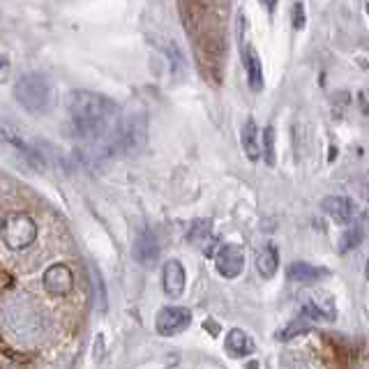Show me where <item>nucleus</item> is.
Masks as SVG:
<instances>
[{"mask_svg": "<svg viewBox=\"0 0 369 369\" xmlns=\"http://www.w3.org/2000/svg\"><path fill=\"white\" fill-rule=\"evenodd\" d=\"M67 114H70L74 137L95 141L114 127L118 107L104 95L90 93V90H74L67 97Z\"/></svg>", "mask_w": 369, "mask_h": 369, "instance_id": "f257e3e1", "label": "nucleus"}, {"mask_svg": "<svg viewBox=\"0 0 369 369\" xmlns=\"http://www.w3.org/2000/svg\"><path fill=\"white\" fill-rule=\"evenodd\" d=\"M14 97L30 114H47L54 102V90L47 77L42 74H26L14 84Z\"/></svg>", "mask_w": 369, "mask_h": 369, "instance_id": "f03ea898", "label": "nucleus"}, {"mask_svg": "<svg viewBox=\"0 0 369 369\" xmlns=\"http://www.w3.org/2000/svg\"><path fill=\"white\" fill-rule=\"evenodd\" d=\"M0 238L14 252H24L37 240V224L26 213H10L0 222Z\"/></svg>", "mask_w": 369, "mask_h": 369, "instance_id": "7ed1b4c3", "label": "nucleus"}, {"mask_svg": "<svg viewBox=\"0 0 369 369\" xmlns=\"http://www.w3.org/2000/svg\"><path fill=\"white\" fill-rule=\"evenodd\" d=\"M143 143H146V120H143V116H132L123 120L114 130V139H111V146H116L123 153H134Z\"/></svg>", "mask_w": 369, "mask_h": 369, "instance_id": "20e7f679", "label": "nucleus"}, {"mask_svg": "<svg viewBox=\"0 0 369 369\" xmlns=\"http://www.w3.org/2000/svg\"><path fill=\"white\" fill-rule=\"evenodd\" d=\"M192 323V312L187 307H164L157 312L155 328L162 337L180 335Z\"/></svg>", "mask_w": 369, "mask_h": 369, "instance_id": "39448f33", "label": "nucleus"}, {"mask_svg": "<svg viewBox=\"0 0 369 369\" xmlns=\"http://www.w3.org/2000/svg\"><path fill=\"white\" fill-rule=\"evenodd\" d=\"M215 268H217V273H220L222 277H227V280L238 277L240 273H243V268H245L243 247L236 245V243H227V245L217 247Z\"/></svg>", "mask_w": 369, "mask_h": 369, "instance_id": "423d86ee", "label": "nucleus"}, {"mask_svg": "<svg viewBox=\"0 0 369 369\" xmlns=\"http://www.w3.org/2000/svg\"><path fill=\"white\" fill-rule=\"evenodd\" d=\"M42 284L51 296H67V293L74 289L72 270L63 266V263H56V266H51L47 273H44Z\"/></svg>", "mask_w": 369, "mask_h": 369, "instance_id": "0eeeda50", "label": "nucleus"}, {"mask_svg": "<svg viewBox=\"0 0 369 369\" xmlns=\"http://www.w3.org/2000/svg\"><path fill=\"white\" fill-rule=\"evenodd\" d=\"M321 208H323V213L337 224H351L358 215L356 201H351L349 197H328V199H323Z\"/></svg>", "mask_w": 369, "mask_h": 369, "instance_id": "6e6552de", "label": "nucleus"}, {"mask_svg": "<svg viewBox=\"0 0 369 369\" xmlns=\"http://www.w3.org/2000/svg\"><path fill=\"white\" fill-rule=\"evenodd\" d=\"M185 282H187V275H185V268L183 263L171 259L164 263V270H162V286H164V293H167L169 298H180L185 293Z\"/></svg>", "mask_w": 369, "mask_h": 369, "instance_id": "1a4fd4ad", "label": "nucleus"}, {"mask_svg": "<svg viewBox=\"0 0 369 369\" xmlns=\"http://www.w3.org/2000/svg\"><path fill=\"white\" fill-rule=\"evenodd\" d=\"M134 259H137L139 263H143V266H153V263L157 261V256H160V245H157V238L153 231L143 229L137 233V238H134Z\"/></svg>", "mask_w": 369, "mask_h": 369, "instance_id": "9d476101", "label": "nucleus"}, {"mask_svg": "<svg viewBox=\"0 0 369 369\" xmlns=\"http://www.w3.org/2000/svg\"><path fill=\"white\" fill-rule=\"evenodd\" d=\"M240 143H243L245 155L250 157L252 162L259 160V157H261V134H259V127H256V123L252 118L243 125V132H240Z\"/></svg>", "mask_w": 369, "mask_h": 369, "instance_id": "9b49d317", "label": "nucleus"}, {"mask_svg": "<svg viewBox=\"0 0 369 369\" xmlns=\"http://www.w3.org/2000/svg\"><path fill=\"white\" fill-rule=\"evenodd\" d=\"M303 316L312 321H333L335 319V303L330 298H312L303 305Z\"/></svg>", "mask_w": 369, "mask_h": 369, "instance_id": "f8f14e48", "label": "nucleus"}, {"mask_svg": "<svg viewBox=\"0 0 369 369\" xmlns=\"http://www.w3.org/2000/svg\"><path fill=\"white\" fill-rule=\"evenodd\" d=\"M277 268H280V252H277V247L273 243H268L256 254V270H259L261 277L270 280L277 273Z\"/></svg>", "mask_w": 369, "mask_h": 369, "instance_id": "ddd939ff", "label": "nucleus"}, {"mask_svg": "<svg viewBox=\"0 0 369 369\" xmlns=\"http://www.w3.org/2000/svg\"><path fill=\"white\" fill-rule=\"evenodd\" d=\"M323 277H328V273L323 268H314L310 263L305 261H298V263H291L289 266V280L298 282V284H314L323 280Z\"/></svg>", "mask_w": 369, "mask_h": 369, "instance_id": "4468645a", "label": "nucleus"}, {"mask_svg": "<svg viewBox=\"0 0 369 369\" xmlns=\"http://www.w3.org/2000/svg\"><path fill=\"white\" fill-rule=\"evenodd\" d=\"M227 351L236 358H245V356H250V353H254V340L245 333V330L236 328L227 335Z\"/></svg>", "mask_w": 369, "mask_h": 369, "instance_id": "2eb2a0df", "label": "nucleus"}, {"mask_svg": "<svg viewBox=\"0 0 369 369\" xmlns=\"http://www.w3.org/2000/svg\"><path fill=\"white\" fill-rule=\"evenodd\" d=\"M245 70H247V79H250V88L254 93H261L263 90V67H261V58L259 54L247 47L245 49Z\"/></svg>", "mask_w": 369, "mask_h": 369, "instance_id": "dca6fc26", "label": "nucleus"}, {"mask_svg": "<svg viewBox=\"0 0 369 369\" xmlns=\"http://www.w3.org/2000/svg\"><path fill=\"white\" fill-rule=\"evenodd\" d=\"M190 240L194 245H199L206 256L215 254V240H213V233H210V222H197L194 224L192 231H190Z\"/></svg>", "mask_w": 369, "mask_h": 369, "instance_id": "f3484780", "label": "nucleus"}, {"mask_svg": "<svg viewBox=\"0 0 369 369\" xmlns=\"http://www.w3.org/2000/svg\"><path fill=\"white\" fill-rule=\"evenodd\" d=\"M263 157H266V162L273 167L275 164V130L273 127H266V132H263Z\"/></svg>", "mask_w": 369, "mask_h": 369, "instance_id": "a211bd4d", "label": "nucleus"}, {"mask_svg": "<svg viewBox=\"0 0 369 369\" xmlns=\"http://www.w3.org/2000/svg\"><path fill=\"white\" fill-rule=\"evenodd\" d=\"M360 238H363V231H360V229L346 231V233H344V238H342V252H351L353 247H358Z\"/></svg>", "mask_w": 369, "mask_h": 369, "instance_id": "6ab92c4d", "label": "nucleus"}, {"mask_svg": "<svg viewBox=\"0 0 369 369\" xmlns=\"http://www.w3.org/2000/svg\"><path fill=\"white\" fill-rule=\"evenodd\" d=\"M293 28H296V30L305 28V5L303 3L293 5Z\"/></svg>", "mask_w": 369, "mask_h": 369, "instance_id": "aec40b11", "label": "nucleus"}, {"mask_svg": "<svg viewBox=\"0 0 369 369\" xmlns=\"http://www.w3.org/2000/svg\"><path fill=\"white\" fill-rule=\"evenodd\" d=\"M10 60H7L5 56H0V81H5L7 77H10Z\"/></svg>", "mask_w": 369, "mask_h": 369, "instance_id": "412c9836", "label": "nucleus"}, {"mask_svg": "<svg viewBox=\"0 0 369 369\" xmlns=\"http://www.w3.org/2000/svg\"><path fill=\"white\" fill-rule=\"evenodd\" d=\"M263 5H268V10H275V5H277V0H261Z\"/></svg>", "mask_w": 369, "mask_h": 369, "instance_id": "4be33fe9", "label": "nucleus"}]
</instances>
